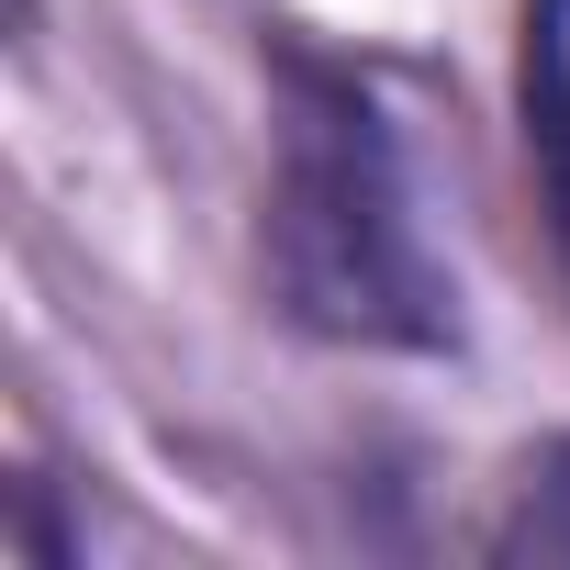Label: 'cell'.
Wrapping results in <instances>:
<instances>
[{
	"mask_svg": "<svg viewBox=\"0 0 570 570\" xmlns=\"http://www.w3.org/2000/svg\"><path fill=\"white\" fill-rule=\"evenodd\" d=\"M257 268H268V303L303 336L403 347V358H436L459 336V303H448L436 246H425V213H414L392 124L370 112L358 79H336L314 57H279Z\"/></svg>",
	"mask_w": 570,
	"mask_h": 570,
	"instance_id": "1",
	"label": "cell"
},
{
	"mask_svg": "<svg viewBox=\"0 0 570 570\" xmlns=\"http://www.w3.org/2000/svg\"><path fill=\"white\" fill-rule=\"evenodd\" d=\"M525 146H537L559 246H570V23H559V0L537 12V46H525Z\"/></svg>",
	"mask_w": 570,
	"mask_h": 570,
	"instance_id": "2",
	"label": "cell"
},
{
	"mask_svg": "<svg viewBox=\"0 0 570 570\" xmlns=\"http://www.w3.org/2000/svg\"><path fill=\"white\" fill-rule=\"evenodd\" d=\"M503 559H570V448H537L514 481V514L492 525Z\"/></svg>",
	"mask_w": 570,
	"mask_h": 570,
	"instance_id": "3",
	"label": "cell"
}]
</instances>
